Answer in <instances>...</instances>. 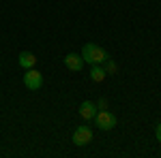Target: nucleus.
<instances>
[{
    "mask_svg": "<svg viewBox=\"0 0 161 158\" xmlns=\"http://www.w3.org/2000/svg\"><path fill=\"white\" fill-rule=\"evenodd\" d=\"M82 58H84L86 64L92 66V64H103L110 56H108V51H105L103 47H99L97 43H86L84 49H82Z\"/></svg>",
    "mask_w": 161,
    "mask_h": 158,
    "instance_id": "1",
    "label": "nucleus"
},
{
    "mask_svg": "<svg viewBox=\"0 0 161 158\" xmlns=\"http://www.w3.org/2000/svg\"><path fill=\"white\" fill-rule=\"evenodd\" d=\"M95 124L99 126L101 130H112V128L118 124V120H116V115H114L112 111L99 109V111H97V115H95Z\"/></svg>",
    "mask_w": 161,
    "mask_h": 158,
    "instance_id": "2",
    "label": "nucleus"
},
{
    "mask_svg": "<svg viewBox=\"0 0 161 158\" xmlns=\"http://www.w3.org/2000/svg\"><path fill=\"white\" fill-rule=\"evenodd\" d=\"M24 85L28 88V90H39L41 85H43V75L39 73L37 69H26L24 73Z\"/></svg>",
    "mask_w": 161,
    "mask_h": 158,
    "instance_id": "3",
    "label": "nucleus"
},
{
    "mask_svg": "<svg viewBox=\"0 0 161 158\" xmlns=\"http://www.w3.org/2000/svg\"><path fill=\"white\" fill-rule=\"evenodd\" d=\"M90 141H92V130L88 126H77L73 133V143L82 147V145H88Z\"/></svg>",
    "mask_w": 161,
    "mask_h": 158,
    "instance_id": "4",
    "label": "nucleus"
},
{
    "mask_svg": "<svg viewBox=\"0 0 161 158\" xmlns=\"http://www.w3.org/2000/svg\"><path fill=\"white\" fill-rule=\"evenodd\" d=\"M64 66H67L69 71L80 73V71L84 69V58H82V54H67V56H64Z\"/></svg>",
    "mask_w": 161,
    "mask_h": 158,
    "instance_id": "5",
    "label": "nucleus"
},
{
    "mask_svg": "<svg viewBox=\"0 0 161 158\" xmlns=\"http://www.w3.org/2000/svg\"><path fill=\"white\" fill-rule=\"evenodd\" d=\"M97 103H92V100H84L82 105H80V115L84 118V120H95V115H97Z\"/></svg>",
    "mask_w": 161,
    "mask_h": 158,
    "instance_id": "6",
    "label": "nucleus"
},
{
    "mask_svg": "<svg viewBox=\"0 0 161 158\" xmlns=\"http://www.w3.org/2000/svg\"><path fill=\"white\" fill-rule=\"evenodd\" d=\"M17 62H19L22 69H35V64H37V56L30 54V51H22V54L17 56Z\"/></svg>",
    "mask_w": 161,
    "mask_h": 158,
    "instance_id": "7",
    "label": "nucleus"
},
{
    "mask_svg": "<svg viewBox=\"0 0 161 158\" xmlns=\"http://www.w3.org/2000/svg\"><path fill=\"white\" fill-rule=\"evenodd\" d=\"M108 77V73H105V69H103V64H92V69H90V79L92 81H103Z\"/></svg>",
    "mask_w": 161,
    "mask_h": 158,
    "instance_id": "8",
    "label": "nucleus"
},
{
    "mask_svg": "<svg viewBox=\"0 0 161 158\" xmlns=\"http://www.w3.org/2000/svg\"><path fill=\"white\" fill-rule=\"evenodd\" d=\"M105 73L110 75V73H116V62H112L110 58L105 60Z\"/></svg>",
    "mask_w": 161,
    "mask_h": 158,
    "instance_id": "9",
    "label": "nucleus"
},
{
    "mask_svg": "<svg viewBox=\"0 0 161 158\" xmlns=\"http://www.w3.org/2000/svg\"><path fill=\"white\" fill-rule=\"evenodd\" d=\"M155 137H157V141H161V122L155 126Z\"/></svg>",
    "mask_w": 161,
    "mask_h": 158,
    "instance_id": "10",
    "label": "nucleus"
},
{
    "mask_svg": "<svg viewBox=\"0 0 161 158\" xmlns=\"http://www.w3.org/2000/svg\"><path fill=\"white\" fill-rule=\"evenodd\" d=\"M105 107H108V100H105V98H101L99 103H97V109H105Z\"/></svg>",
    "mask_w": 161,
    "mask_h": 158,
    "instance_id": "11",
    "label": "nucleus"
}]
</instances>
